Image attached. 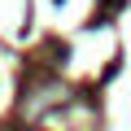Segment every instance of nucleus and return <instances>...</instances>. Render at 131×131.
Segmentation results:
<instances>
[{
    "mask_svg": "<svg viewBox=\"0 0 131 131\" xmlns=\"http://www.w3.org/2000/svg\"><path fill=\"white\" fill-rule=\"evenodd\" d=\"M57 101V88H39V92H31V101H22V109L26 114H39L44 105H52Z\"/></svg>",
    "mask_w": 131,
    "mask_h": 131,
    "instance_id": "obj_1",
    "label": "nucleus"
}]
</instances>
